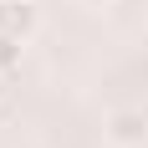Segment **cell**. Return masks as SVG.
Returning <instances> with one entry per match:
<instances>
[{"mask_svg":"<svg viewBox=\"0 0 148 148\" xmlns=\"http://www.w3.org/2000/svg\"><path fill=\"white\" fill-rule=\"evenodd\" d=\"M0 97H5V77H0Z\"/></svg>","mask_w":148,"mask_h":148,"instance_id":"obj_5","label":"cell"},{"mask_svg":"<svg viewBox=\"0 0 148 148\" xmlns=\"http://www.w3.org/2000/svg\"><path fill=\"white\" fill-rule=\"evenodd\" d=\"M77 5H92V10H102V5H118V0H77Z\"/></svg>","mask_w":148,"mask_h":148,"instance_id":"obj_4","label":"cell"},{"mask_svg":"<svg viewBox=\"0 0 148 148\" xmlns=\"http://www.w3.org/2000/svg\"><path fill=\"white\" fill-rule=\"evenodd\" d=\"M21 51H26V41H15V36H0V77H10L15 66H21Z\"/></svg>","mask_w":148,"mask_h":148,"instance_id":"obj_3","label":"cell"},{"mask_svg":"<svg viewBox=\"0 0 148 148\" xmlns=\"http://www.w3.org/2000/svg\"><path fill=\"white\" fill-rule=\"evenodd\" d=\"M143 138H148V118H143V112L118 107V112L107 118V143H112V148H143Z\"/></svg>","mask_w":148,"mask_h":148,"instance_id":"obj_2","label":"cell"},{"mask_svg":"<svg viewBox=\"0 0 148 148\" xmlns=\"http://www.w3.org/2000/svg\"><path fill=\"white\" fill-rule=\"evenodd\" d=\"M36 31H41V10H36V0H0V36L31 41Z\"/></svg>","mask_w":148,"mask_h":148,"instance_id":"obj_1","label":"cell"}]
</instances>
